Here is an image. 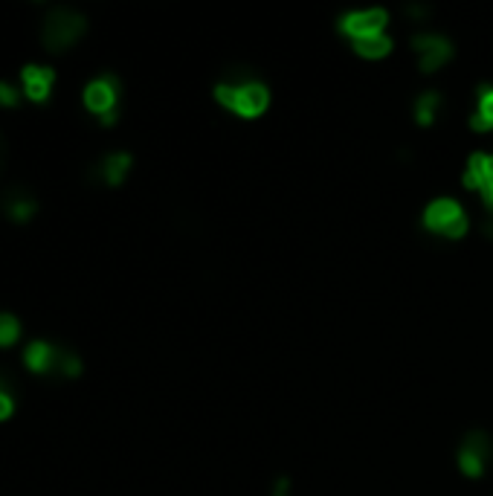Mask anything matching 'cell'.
Instances as JSON below:
<instances>
[{"label": "cell", "instance_id": "obj_2", "mask_svg": "<svg viewBox=\"0 0 493 496\" xmlns=\"http://www.w3.org/2000/svg\"><path fill=\"white\" fill-rule=\"evenodd\" d=\"M421 223L426 232L441 235V238H450V242H458V238L467 235V212L456 198H436L426 203V210L421 215Z\"/></svg>", "mask_w": 493, "mask_h": 496}, {"label": "cell", "instance_id": "obj_18", "mask_svg": "<svg viewBox=\"0 0 493 496\" xmlns=\"http://www.w3.org/2000/svg\"><path fill=\"white\" fill-rule=\"evenodd\" d=\"M0 105H15V90L0 82Z\"/></svg>", "mask_w": 493, "mask_h": 496}, {"label": "cell", "instance_id": "obj_10", "mask_svg": "<svg viewBox=\"0 0 493 496\" xmlns=\"http://www.w3.org/2000/svg\"><path fill=\"white\" fill-rule=\"evenodd\" d=\"M438 110H441V93H436V90H424V93L418 96V99H416V105H412V117H416V122H418L421 128H426V125H433V122H436Z\"/></svg>", "mask_w": 493, "mask_h": 496}, {"label": "cell", "instance_id": "obj_4", "mask_svg": "<svg viewBox=\"0 0 493 496\" xmlns=\"http://www.w3.org/2000/svg\"><path fill=\"white\" fill-rule=\"evenodd\" d=\"M490 456H493V439L482 433V429H473L458 447V470L467 479H479L490 465Z\"/></svg>", "mask_w": 493, "mask_h": 496}, {"label": "cell", "instance_id": "obj_3", "mask_svg": "<svg viewBox=\"0 0 493 496\" xmlns=\"http://www.w3.org/2000/svg\"><path fill=\"white\" fill-rule=\"evenodd\" d=\"M412 53L418 56V70L421 73H438L444 64H450L453 58V41L441 32H416L412 36Z\"/></svg>", "mask_w": 493, "mask_h": 496}, {"label": "cell", "instance_id": "obj_11", "mask_svg": "<svg viewBox=\"0 0 493 496\" xmlns=\"http://www.w3.org/2000/svg\"><path fill=\"white\" fill-rule=\"evenodd\" d=\"M352 46H354V53L360 58L380 61V58H386L392 53V38H389V32H384V36H372V38L352 41Z\"/></svg>", "mask_w": 493, "mask_h": 496}, {"label": "cell", "instance_id": "obj_14", "mask_svg": "<svg viewBox=\"0 0 493 496\" xmlns=\"http://www.w3.org/2000/svg\"><path fill=\"white\" fill-rule=\"evenodd\" d=\"M128 169H131V157L128 154H114V157L105 160L102 171H105V181L110 186H119L125 181V174H128Z\"/></svg>", "mask_w": 493, "mask_h": 496}, {"label": "cell", "instance_id": "obj_17", "mask_svg": "<svg viewBox=\"0 0 493 496\" xmlns=\"http://www.w3.org/2000/svg\"><path fill=\"white\" fill-rule=\"evenodd\" d=\"M58 366H65V372L70 375V377H76L78 372H82V363H78L76 357H61V363Z\"/></svg>", "mask_w": 493, "mask_h": 496}, {"label": "cell", "instance_id": "obj_5", "mask_svg": "<svg viewBox=\"0 0 493 496\" xmlns=\"http://www.w3.org/2000/svg\"><path fill=\"white\" fill-rule=\"evenodd\" d=\"M386 26H389V12L386 9H354V12H345L340 18V32L348 41L384 36Z\"/></svg>", "mask_w": 493, "mask_h": 496}, {"label": "cell", "instance_id": "obj_16", "mask_svg": "<svg viewBox=\"0 0 493 496\" xmlns=\"http://www.w3.org/2000/svg\"><path fill=\"white\" fill-rule=\"evenodd\" d=\"M33 210H36V203H29V201H21V203H12V218H29V215H33Z\"/></svg>", "mask_w": 493, "mask_h": 496}, {"label": "cell", "instance_id": "obj_1", "mask_svg": "<svg viewBox=\"0 0 493 496\" xmlns=\"http://www.w3.org/2000/svg\"><path fill=\"white\" fill-rule=\"evenodd\" d=\"M215 99L221 108H227L235 117L256 119L270 108V90L264 82H259L256 76L241 70V73H235V76L215 85Z\"/></svg>", "mask_w": 493, "mask_h": 496}, {"label": "cell", "instance_id": "obj_9", "mask_svg": "<svg viewBox=\"0 0 493 496\" xmlns=\"http://www.w3.org/2000/svg\"><path fill=\"white\" fill-rule=\"evenodd\" d=\"M470 128H473L476 134L493 131V88H485L479 93V99H476L473 117H470Z\"/></svg>", "mask_w": 493, "mask_h": 496}, {"label": "cell", "instance_id": "obj_12", "mask_svg": "<svg viewBox=\"0 0 493 496\" xmlns=\"http://www.w3.org/2000/svg\"><path fill=\"white\" fill-rule=\"evenodd\" d=\"M53 78H56V73H53V70H46V67H26V70H24L26 93L33 96L36 102L46 99V93H50Z\"/></svg>", "mask_w": 493, "mask_h": 496}, {"label": "cell", "instance_id": "obj_19", "mask_svg": "<svg viewBox=\"0 0 493 496\" xmlns=\"http://www.w3.org/2000/svg\"><path fill=\"white\" fill-rule=\"evenodd\" d=\"M273 496H293V493H291V485H288V479H279L276 488H273Z\"/></svg>", "mask_w": 493, "mask_h": 496}, {"label": "cell", "instance_id": "obj_7", "mask_svg": "<svg viewBox=\"0 0 493 496\" xmlns=\"http://www.w3.org/2000/svg\"><path fill=\"white\" fill-rule=\"evenodd\" d=\"M465 186L473 189L482 198L485 210L493 215V154L490 151H476L467 160L465 169Z\"/></svg>", "mask_w": 493, "mask_h": 496}, {"label": "cell", "instance_id": "obj_15", "mask_svg": "<svg viewBox=\"0 0 493 496\" xmlns=\"http://www.w3.org/2000/svg\"><path fill=\"white\" fill-rule=\"evenodd\" d=\"M15 340H18V319L0 314V346H9Z\"/></svg>", "mask_w": 493, "mask_h": 496}, {"label": "cell", "instance_id": "obj_8", "mask_svg": "<svg viewBox=\"0 0 493 496\" xmlns=\"http://www.w3.org/2000/svg\"><path fill=\"white\" fill-rule=\"evenodd\" d=\"M85 102L93 114H102V122L110 125L117 119V78L114 76H105L99 82H93L85 93Z\"/></svg>", "mask_w": 493, "mask_h": 496}, {"label": "cell", "instance_id": "obj_20", "mask_svg": "<svg viewBox=\"0 0 493 496\" xmlns=\"http://www.w3.org/2000/svg\"><path fill=\"white\" fill-rule=\"evenodd\" d=\"M9 412H12V401L6 395H0V418H6Z\"/></svg>", "mask_w": 493, "mask_h": 496}, {"label": "cell", "instance_id": "obj_13", "mask_svg": "<svg viewBox=\"0 0 493 496\" xmlns=\"http://www.w3.org/2000/svg\"><path fill=\"white\" fill-rule=\"evenodd\" d=\"M26 366L33 372H46L50 366H56V351L46 346V343L29 346V351H26Z\"/></svg>", "mask_w": 493, "mask_h": 496}, {"label": "cell", "instance_id": "obj_6", "mask_svg": "<svg viewBox=\"0 0 493 496\" xmlns=\"http://www.w3.org/2000/svg\"><path fill=\"white\" fill-rule=\"evenodd\" d=\"M82 32H85V18H82V15L58 9V12L50 15V18H46L44 44L50 46V50H61V46H70L78 36H82Z\"/></svg>", "mask_w": 493, "mask_h": 496}]
</instances>
